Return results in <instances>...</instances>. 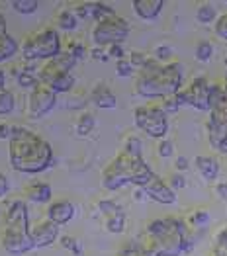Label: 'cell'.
<instances>
[{
	"mask_svg": "<svg viewBox=\"0 0 227 256\" xmlns=\"http://www.w3.org/2000/svg\"><path fill=\"white\" fill-rule=\"evenodd\" d=\"M16 82H18L22 88H26V90H32L34 86L40 84V78H38V74L30 72V70H20L18 76H16Z\"/></svg>",
	"mask_w": 227,
	"mask_h": 256,
	"instance_id": "83f0119b",
	"label": "cell"
},
{
	"mask_svg": "<svg viewBox=\"0 0 227 256\" xmlns=\"http://www.w3.org/2000/svg\"><path fill=\"white\" fill-rule=\"evenodd\" d=\"M38 78H40L42 84L49 86L55 94H67V92H71L73 86H75V76H73L71 72H65L61 68H57L51 61H47V63L40 68Z\"/></svg>",
	"mask_w": 227,
	"mask_h": 256,
	"instance_id": "8fae6325",
	"label": "cell"
},
{
	"mask_svg": "<svg viewBox=\"0 0 227 256\" xmlns=\"http://www.w3.org/2000/svg\"><path fill=\"white\" fill-rule=\"evenodd\" d=\"M104 227H106V231H108V233H124V229H125L124 210H122V212H118V214L108 215V217L104 219Z\"/></svg>",
	"mask_w": 227,
	"mask_h": 256,
	"instance_id": "cb8c5ba5",
	"label": "cell"
},
{
	"mask_svg": "<svg viewBox=\"0 0 227 256\" xmlns=\"http://www.w3.org/2000/svg\"><path fill=\"white\" fill-rule=\"evenodd\" d=\"M170 57H172V49H170L168 45H159V47L155 49V59H157L159 63L170 61Z\"/></svg>",
	"mask_w": 227,
	"mask_h": 256,
	"instance_id": "60d3db41",
	"label": "cell"
},
{
	"mask_svg": "<svg viewBox=\"0 0 227 256\" xmlns=\"http://www.w3.org/2000/svg\"><path fill=\"white\" fill-rule=\"evenodd\" d=\"M16 108V98L8 88H0V116H10Z\"/></svg>",
	"mask_w": 227,
	"mask_h": 256,
	"instance_id": "484cf974",
	"label": "cell"
},
{
	"mask_svg": "<svg viewBox=\"0 0 227 256\" xmlns=\"http://www.w3.org/2000/svg\"><path fill=\"white\" fill-rule=\"evenodd\" d=\"M118 256H159L147 242H141V240H131L124 244L120 248Z\"/></svg>",
	"mask_w": 227,
	"mask_h": 256,
	"instance_id": "44dd1931",
	"label": "cell"
},
{
	"mask_svg": "<svg viewBox=\"0 0 227 256\" xmlns=\"http://www.w3.org/2000/svg\"><path fill=\"white\" fill-rule=\"evenodd\" d=\"M67 53L75 59V61H81L84 55H86V47L81 42H71L67 47Z\"/></svg>",
	"mask_w": 227,
	"mask_h": 256,
	"instance_id": "8d00e7d4",
	"label": "cell"
},
{
	"mask_svg": "<svg viewBox=\"0 0 227 256\" xmlns=\"http://www.w3.org/2000/svg\"><path fill=\"white\" fill-rule=\"evenodd\" d=\"M223 92L227 94V76H225V82H223Z\"/></svg>",
	"mask_w": 227,
	"mask_h": 256,
	"instance_id": "db71d44e",
	"label": "cell"
},
{
	"mask_svg": "<svg viewBox=\"0 0 227 256\" xmlns=\"http://www.w3.org/2000/svg\"><path fill=\"white\" fill-rule=\"evenodd\" d=\"M219 16H217V10H215V6L213 4H209V2H202L198 8H196V20L200 22V24H215Z\"/></svg>",
	"mask_w": 227,
	"mask_h": 256,
	"instance_id": "7402d4cb",
	"label": "cell"
},
{
	"mask_svg": "<svg viewBox=\"0 0 227 256\" xmlns=\"http://www.w3.org/2000/svg\"><path fill=\"white\" fill-rule=\"evenodd\" d=\"M133 120L135 126L147 133L153 139H165L166 131H168V118H166L165 110L161 104H153V106H139L133 112Z\"/></svg>",
	"mask_w": 227,
	"mask_h": 256,
	"instance_id": "ba28073f",
	"label": "cell"
},
{
	"mask_svg": "<svg viewBox=\"0 0 227 256\" xmlns=\"http://www.w3.org/2000/svg\"><path fill=\"white\" fill-rule=\"evenodd\" d=\"M184 106V102H182V98H180V94H174V96H168L165 100H161V108L165 110V114H176L180 108Z\"/></svg>",
	"mask_w": 227,
	"mask_h": 256,
	"instance_id": "f546056e",
	"label": "cell"
},
{
	"mask_svg": "<svg viewBox=\"0 0 227 256\" xmlns=\"http://www.w3.org/2000/svg\"><path fill=\"white\" fill-rule=\"evenodd\" d=\"M57 106V94L45 84L34 86L28 92V100H26V114L30 120H40L45 118L49 112H53V108Z\"/></svg>",
	"mask_w": 227,
	"mask_h": 256,
	"instance_id": "9c48e42d",
	"label": "cell"
},
{
	"mask_svg": "<svg viewBox=\"0 0 227 256\" xmlns=\"http://www.w3.org/2000/svg\"><path fill=\"white\" fill-rule=\"evenodd\" d=\"M0 88H6V72L0 68Z\"/></svg>",
	"mask_w": 227,
	"mask_h": 256,
	"instance_id": "816d5d0a",
	"label": "cell"
},
{
	"mask_svg": "<svg viewBox=\"0 0 227 256\" xmlns=\"http://www.w3.org/2000/svg\"><path fill=\"white\" fill-rule=\"evenodd\" d=\"M129 36V24L122 16L114 14L110 18L96 22L92 28V42L96 47H110V45H122Z\"/></svg>",
	"mask_w": 227,
	"mask_h": 256,
	"instance_id": "52a82bcc",
	"label": "cell"
},
{
	"mask_svg": "<svg viewBox=\"0 0 227 256\" xmlns=\"http://www.w3.org/2000/svg\"><path fill=\"white\" fill-rule=\"evenodd\" d=\"M55 24H57L59 30L73 32V30H77V26H79V18L75 16L73 10H61V12L57 14V18H55Z\"/></svg>",
	"mask_w": 227,
	"mask_h": 256,
	"instance_id": "603a6c76",
	"label": "cell"
},
{
	"mask_svg": "<svg viewBox=\"0 0 227 256\" xmlns=\"http://www.w3.org/2000/svg\"><path fill=\"white\" fill-rule=\"evenodd\" d=\"M51 196H53V190L49 182H43V180H32L24 190L26 202H34V204H49Z\"/></svg>",
	"mask_w": 227,
	"mask_h": 256,
	"instance_id": "2e32d148",
	"label": "cell"
},
{
	"mask_svg": "<svg viewBox=\"0 0 227 256\" xmlns=\"http://www.w3.org/2000/svg\"><path fill=\"white\" fill-rule=\"evenodd\" d=\"M96 128V118L90 114V112H84L81 114V118L77 120V135L79 137H86V135H90L92 133V129Z\"/></svg>",
	"mask_w": 227,
	"mask_h": 256,
	"instance_id": "d4e9b609",
	"label": "cell"
},
{
	"mask_svg": "<svg viewBox=\"0 0 227 256\" xmlns=\"http://www.w3.org/2000/svg\"><path fill=\"white\" fill-rule=\"evenodd\" d=\"M188 166H190V162H188L186 156H182V154L176 156V160H174V168H176V170H186Z\"/></svg>",
	"mask_w": 227,
	"mask_h": 256,
	"instance_id": "681fc988",
	"label": "cell"
},
{
	"mask_svg": "<svg viewBox=\"0 0 227 256\" xmlns=\"http://www.w3.org/2000/svg\"><path fill=\"white\" fill-rule=\"evenodd\" d=\"M213 256H227V229H221L213 238Z\"/></svg>",
	"mask_w": 227,
	"mask_h": 256,
	"instance_id": "f1b7e54d",
	"label": "cell"
},
{
	"mask_svg": "<svg viewBox=\"0 0 227 256\" xmlns=\"http://www.w3.org/2000/svg\"><path fill=\"white\" fill-rule=\"evenodd\" d=\"M194 166H196L198 174H200L206 182H213V180L219 176V162H217V158H213V156H207V154L196 156V158H194Z\"/></svg>",
	"mask_w": 227,
	"mask_h": 256,
	"instance_id": "d6986e66",
	"label": "cell"
},
{
	"mask_svg": "<svg viewBox=\"0 0 227 256\" xmlns=\"http://www.w3.org/2000/svg\"><path fill=\"white\" fill-rule=\"evenodd\" d=\"M90 57L92 59H98V61H102V63H106L110 57H108V51H104L102 47H94L92 51H90Z\"/></svg>",
	"mask_w": 227,
	"mask_h": 256,
	"instance_id": "7dc6e473",
	"label": "cell"
},
{
	"mask_svg": "<svg viewBox=\"0 0 227 256\" xmlns=\"http://www.w3.org/2000/svg\"><path fill=\"white\" fill-rule=\"evenodd\" d=\"M2 32H6V18H4V14L0 12V34Z\"/></svg>",
	"mask_w": 227,
	"mask_h": 256,
	"instance_id": "f5cc1de1",
	"label": "cell"
},
{
	"mask_svg": "<svg viewBox=\"0 0 227 256\" xmlns=\"http://www.w3.org/2000/svg\"><path fill=\"white\" fill-rule=\"evenodd\" d=\"M145 196H147V194H145L143 190H141V188H137V190H135V194H133V198H135L137 202H141Z\"/></svg>",
	"mask_w": 227,
	"mask_h": 256,
	"instance_id": "f907efd6",
	"label": "cell"
},
{
	"mask_svg": "<svg viewBox=\"0 0 227 256\" xmlns=\"http://www.w3.org/2000/svg\"><path fill=\"white\" fill-rule=\"evenodd\" d=\"M32 240L36 248H45L53 244L55 240H59V225H55L47 217H40L32 225Z\"/></svg>",
	"mask_w": 227,
	"mask_h": 256,
	"instance_id": "4fadbf2b",
	"label": "cell"
},
{
	"mask_svg": "<svg viewBox=\"0 0 227 256\" xmlns=\"http://www.w3.org/2000/svg\"><path fill=\"white\" fill-rule=\"evenodd\" d=\"M145 242L159 256H180L192 246L186 223L170 215L159 217L147 225Z\"/></svg>",
	"mask_w": 227,
	"mask_h": 256,
	"instance_id": "277c9868",
	"label": "cell"
},
{
	"mask_svg": "<svg viewBox=\"0 0 227 256\" xmlns=\"http://www.w3.org/2000/svg\"><path fill=\"white\" fill-rule=\"evenodd\" d=\"M168 186L176 192V190H182V188H186V178L180 174V172H174L170 178H168Z\"/></svg>",
	"mask_w": 227,
	"mask_h": 256,
	"instance_id": "7bdbcfd3",
	"label": "cell"
},
{
	"mask_svg": "<svg viewBox=\"0 0 227 256\" xmlns=\"http://www.w3.org/2000/svg\"><path fill=\"white\" fill-rule=\"evenodd\" d=\"M108 57H114L116 61L124 59V47L122 45H110L108 47Z\"/></svg>",
	"mask_w": 227,
	"mask_h": 256,
	"instance_id": "f6af8a7d",
	"label": "cell"
},
{
	"mask_svg": "<svg viewBox=\"0 0 227 256\" xmlns=\"http://www.w3.org/2000/svg\"><path fill=\"white\" fill-rule=\"evenodd\" d=\"M10 166L22 174H40L53 164V147L42 135L26 128L14 126L12 139L8 141Z\"/></svg>",
	"mask_w": 227,
	"mask_h": 256,
	"instance_id": "6da1fadb",
	"label": "cell"
},
{
	"mask_svg": "<svg viewBox=\"0 0 227 256\" xmlns=\"http://www.w3.org/2000/svg\"><path fill=\"white\" fill-rule=\"evenodd\" d=\"M141 190L147 194V198L155 200L157 204H165V206H170L176 202V192L168 186V182H165L163 178H159L157 174L145 184L141 186Z\"/></svg>",
	"mask_w": 227,
	"mask_h": 256,
	"instance_id": "5bb4252c",
	"label": "cell"
},
{
	"mask_svg": "<svg viewBox=\"0 0 227 256\" xmlns=\"http://www.w3.org/2000/svg\"><path fill=\"white\" fill-rule=\"evenodd\" d=\"M213 192L219 200H227V182H219L213 186Z\"/></svg>",
	"mask_w": 227,
	"mask_h": 256,
	"instance_id": "c3c4849f",
	"label": "cell"
},
{
	"mask_svg": "<svg viewBox=\"0 0 227 256\" xmlns=\"http://www.w3.org/2000/svg\"><path fill=\"white\" fill-rule=\"evenodd\" d=\"M133 70H135V68L131 66L129 61H125V59L116 61V72H118V76H131Z\"/></svg>",
	"mask_w": 227,
	"mask_h": 256,
	"instance_id": "b9f144b4",
	"label": "cell"
},
{
	"mask_svg": "<svg viewBox=\"0 0 227 256\" xmlns=\"http://www.w3.org/2000/svg\"><path fill=\"white\" fill-rule=\"evenodd\" d=\"M153 176H155V172L151 170V166L143 160V156H133V154H127L122 150L114 160H110L104 166L100 182L106 190L114 192V190H120L125 184H135L137 188H141Z\"/></svg>",
	"mask_w": 227,
	"mask_h": 256,
	"instance_id": "5b68a950",
	"label": "cell"
},
{
	"mask_svg": "<svg viewBox=\"0 0 227 256\" xmlns=\"http://www.w3.org/2000/svg\"><path fill=\"white\" fill-rule=\"evenodd\" d=\"M8 192H10V182H8L6 174L0 172V200H4L8 196Z\"/></svg>",
	"mask_w": 227,
	"mask_h": 256,
	"instance_id": "bcb514c9",
	"label": "cell"
},
{
	"mask_svg": "<svg viewBox=\"0 0 227 256\" xmlns=\"http://www.w3.org/2000/svg\"><path fill=\"white\" fill-rule=\"evenodd\" d=\"M0 244L12 256H22L36 250L32 240V221H30V210L26 200L14 198L6 202V208L2 214Z\"/></svg>",
	"mask_w": 227,
	"mask_h": 256,
	"instance_id": "7a4b0ae2",
	"label": "cell"
},
{
	"mask_svg": "<svg viewBox=\"0 0 227 256\" xmlns=\"http://www.w3.org/2000/svg\"><path fill=\"white\" fill-rule=\"evenodd\" d=\"M59 244H61L65 250H69L71 254H75V256L83 254V246H81V242H79L75 236H71V235L59 236Z\"/></svg>",
	"mask_w": 227,
	"mask_h": 256,
	"instance_id": "4316f807",
	"label": "cell"
},
{
	"mask_svg": "<svg viewBox=\"0 0 227 256\" xmlns=\"http://www.w3.org/2000/svg\"><path fill=\"white\" fill-rule=\"evenodd\" d=\"M209 88H211V84L207 82V78L198 76L186 88H182L178 94H180L184 106H192L196 110H200V112L209 114Z\"/></svg>",
	"mask_w": 227,
	"mask_h": 256,
	"instance_id": "7c38bea8",
	"label": "cell"
},
{
	"mask_svg": "<svg viewBox=\"0 0 227 256\" xmlns=\"http://www.w3.org/2000/svg\"><path fill=\"white\" fill-rule=\"evenodd\" d=\"M188 223L192 227H204L209 223V214L204 212V210H196L192 215H188Z\"/></svg>",
	"mask_w": 227,
	"mask_h": 256,
	"instance_id": "836d02e7",
	"label": "cell"
},
{
	"mask_svg": "<svg viewBox=\"0 0 227 256\" xmlns=\"http://www.w3.org/2000/svg\"><path fill=\"white\" fill-rule=\"evenodd\" d=\"M77 214V210H75V204L73 202H69V200H55V202H51L49 204V208H47V214L45 217L49 219V221H53L55 225H67V223H71L73 221V217Z\"/></svg>",
	"mask_w": 227,
	"mask_h": 256,
	"instance_id": "9a60e30c",
	"label": "cell"
},
{
	"mask_svg": "<svg viewBox=\"0 0 227 256\" xmlns=\"http://www.w3.org/2000/svg\"><path fill=\"white\" fill-rule=\"evenodd\" d=\"M206 129L209 145L213 149H219V145L227 139V94H223L221 100L211 106Z\"/></svg>",
	"mask_w": 227,
	"mask_h": 256,
	"instance_id": "30bf717a",
	"label": "cell"
},
{
	"mask_svg": "<svg viewBox=\"0 0 227 256\" xmlns=\"http://www.w3.org/2000/svg\"><path fill=\"white\" fill-rule=\"evenodd\" d=\"M213 34L219 38V40H225L227 42V12L225 14H221L215 24H213Z\"/></svg>",
	"mask_w": 227,
	"mask_h": 256,
	"instance_id": "74e56055",
	"label": "cell"
},
{
	"mask_svg": "<svg viewBox=\"0 0 227 256\" xmlns=\"http://www.w3.org/2000/svg\"><path fill=\"white\" fill-rule=\"evenodd\" d=\"M149 59H151V57H147V55H145V53H141V51H131L127 61L131 63V66H133V68H139V70H141L145 64L149 63Z\"/></svg>",
	"mask_w": 227,
	"mask_h": 256,
	"instance_id": "d590c367",
	"label": "cell"
},
{
	"mask_svg": "<svg viewBox=\"0 0 227 256\" xmlns=\"http://www.w3.org/2000/svg\"><path fill=\"white\" fill-rule=\"evenodd\" d=\"M157 152H159V156H163V158L172 156V154H174V145H172V141H168V139H161V141H159V145H157Z\"/></svg>",
	"mask_w": 227,
	"mask_h": 256,
	"instance_id": "ab89813d",
	"label": "cell"
},
{
	"mask_svg": "<svg viewBox=\"0 0 227 256\" xmlns=\"http://www.w3.org/2000/svg\"><path fill=\"white\" fill-rule=\"evenodd\" d=\"M194 55H196V59H198L200 63H207V61L211 59V55H213V45L209 42H200L196 45Z\"/></svg>",
	"mask_w": 227,
	"mask_h": 256,
	"instance_id": "1f68e13d",
	"label": "cell"
},
{
	"mask_svg": "<svg viewBox=\"0 0 227 256\" xmlns=\"http://www.w3.org/2000/svg\"><path fill=\"white\" fill-rule=\"evenodd\" d=\"M163 6H165L163 0H133V2H131L133 12H135L141 20H147V22L159 18Z\"/></svg>",
	"mask_w": 227,
	"mask_h": 256,
	"instance_id": "e0dca14e",
	"label": "cell"
},
{
	"mask_svg": "<svg viewBox=\"0 0 227 256\" xmlns=\"http://www.w3.org/2000/svg\"><path fill=\"white\" fill-rule=\"evenodd\" d=\"M90 100L96 108H102V110H114L118 106V98L116 94L112 92V88L106 84H96L90 92Z\"/></svg>",
	"mask_w": 227,
	"mask_h": 256,
	"instance_id": "ac0fdd59",
	"label": "cell"
},
{
	"mask_svg": "<svg viewBox=\"0 0 227 256\" xmlns=\"http://www.w3.org/2000/svg\"><path fill=\"white\" fill-rule=\"evenodd\" d=\"M20 53V43L16 42L8 32L0 34V64L14 59Z\"/></svg>",
	"mask_w": 227,
	"mask_h": 256,
	"instance_id": "ffe728a7",
	"label": "cell"
},
{
	"mask_svg": "<svg viewBox=\"0 0 227 256\" xmlns=\"http://www.w3.org/2000/svg\"><path fill=\"white\" fill-rule=\"evenodd\" d=\"M12 131H14V126H10V124L2 122V124H0V139L10 141V139H12Z\"/></svg>",
	"mask_w": 227,
	"mask_h": 256,
	"instance_id": "ee69618b",
	"label": "cell"
},
{
	"mask_svg": "<svg viewBox=\"0 0 227 256\" xmlns=\"http://www.w3.org/2000/svg\"><path fill=\"white\" fill-rule=\"evenodd\" d=\"M124 152L133 154V156H143V154H141V152H143L141 139H139V137H135V135L127 137V139H125V145H124Z\"/></svg>",
	"mask_w": 227,
	"mask_h": 256,
	"instance_id": "d6a6232c",
	"label": "cell"
},
{
	"mask_svg": "<svg viewBox=\"0 0 227 256\" xmlns=\"http://www.w3.org/2000/svg\"><path fill=\"white\" fill-rule=\"evenodd\" d=\"M98 210H100V214H102L104 217H108V215L122 212V206H118L114 200H100V202H98Z\"/></svg>",
	"mask_w": 227,
	"mask_h": 256,
	"instance_id": "e575fe53",
	"label": "cell"
},
{
	"mask_svg": "<svg viewBox=\"0 0 227 256\" xmlns=\"http://www.w3.org/2000/svg\"><path fill=\"white\" fill-rule=\"evenodd\" d=\"M20 53L26 61H51L63 53L61 36L55 28L28 34L20 43Z\"/></svg>",
	"mask_w": 227,
	"mask_h": 256,
	"instance_id": "8992f818",
	"label": "cell"
},
{
	"mask_svg": "<svg viewBox=\"0 0 227 256\" xmlns=\"http://www.w3.org/2000/svg\"><path fill=\"white\" fill-rule=\"evenodd\" d=\"M182 66L178 63H159L155 57L137 72L135 92L141 98L165 100L182 90Z\"/></svg>",
	"mask_w": 227,
	"mask_h": 256,
	"instance_id": "3957f363",
	"label": "cell"
},
{
	"mask_svg": "<svg viewBox=\"0 0 227 256\" xmlns=\"http://www.w3.org/2000/svg\"><path fill=\"white\" fill-rule=\"evenodd\" d=\"M92 10H94V4H77L75 6V16L79 18V20H86V18H92Z\"/></svg>",
	"mask_w": 227,
	"mask_h": 256,
	"instance_id": "f35d334b",
	"label": "cell"
},
{
	"mask_svg": "<svg viewBox=\"0 0 227 256\" xmlns=\"http://www.w3.org/2000/svg\"><path fill=\"white\" fill-rule=\"evenodd\" d=\"M10 6L18 14H34L38 10L40 2H36V0H14V2H10Z\"/></svg>",
	"mask_w": 227,
	"mask_h": 256,
	"instance_id": "4dcf8cb0",
	"label": "cell"
},
{
	"mask_svg": "<svg viewBox=\"0 0 227 256\" xmlns=\"http://www.w3.org/2000/svg\"><path fill=\"white\" fill-rule=\"evenodd\" d=\"M225 6H227V2H225Z\"/></svg>",
	"mask_w": 227,
	"mask_h": 256,
	"instance_id": "11a10c76",
	"label": "cell"
}]
</instances>
